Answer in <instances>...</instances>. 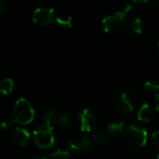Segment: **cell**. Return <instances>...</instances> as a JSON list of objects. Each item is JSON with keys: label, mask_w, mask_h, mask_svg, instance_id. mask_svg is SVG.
Instances as JSON below:
<instances>
[{"label": "cell", "mask_w": 159, "mask_h": 159, "mask_svg": "<svg viewBox=\"0 0 159 159\" xmlns=\"http://www.w3.org/2000/svg\"><path fill=\"white\" fill-rule=\"evenodd\" d=\"M35 118V111L33 106L26 98H19L14 106V116L6 118L1 123V127L3 129H8L13 124L19 125H28L32 123Z\"/></svg>", "instance_id": "cell-1"}, {"label": "cell", "mask_w": 159, "mask_h": 159, "mask_svg": "<svg viewBox=\"0 0 159 159\" xmlns=\"http://www.w3.org/2000/svg\"><path fill=\"white\" fill-rule=\"evenodd\" d=\"M139 102V96L133 90H126L120 94L115 101V109L125 115L132 114L136 109V106Z\"/></svg>", "instance_id": "cell-2"}, {"label": "cell", "mask_w": 159, "mask_h": 159, "mask_svg": "<svg viewBox=\"0 0 159 159\" xmlns=\"http://www.w3.org/2000/svg\"><path fill=\"white\" fill-rule=\"evenodd\" d=\"M33 137L36 144L41 149H50L54 144V134H53V126L44 122V124L40 125L39 126L35 129L33 132Z\"/></svg>", "instance_id": "cell-3"}, {"label": "cell", "mask_w": 159, "mask_h": 159, "mask_svg": "<svg viewBox=\"0 0 159 159\" xmlns=\"http://www.w3.org/2000/svg\"><path fill=\"white\" fill-rule=\"evenodd\" d=\"M131 10H132L131 5H126L124 11H117L115 13L106 16L102 20L103 30L106 33H114V32L119 31L125 24V16L130 12Z\"/></svg>", "instance_id": "cell-4"}, {"label": "cell", "mask_w": 159, "mask_h": 159, "mask_svg": "<svg viewBox=\"0 0 159 159\" xmlns=\"http://www.w3.org/2000/svg\"><path fill=\"white\" fill-rule=\"evenodd\" d=\"M148 140V133L145 129L131 125L125 133V142L132 149H140L144 147Z\"/></svg>", "instance_id": "cell-5"}, {"label": "cell", "mask_w": 159, "mask_h": 159, "mask_svg": "<svg viewBox=\"0 0 159 159\" xmlns=\"http://www.w3.org/2000/svg\"><path fill=\"white\" fill-rule=\"evenodd\" d=\"M90 140L85 135H76L69 141V149L77 155L86 153L90 148Z\"/></svg>", "instance_id": "cell-6"}, {"label": "cell", "mask_w": 159, "mask_h": 159, "mask_svg": "<svg viewBox=\"0 0 159 159\" xmlns=\"http://www.w3.org/2000/svg\"><path fill=\"white\" fill-rule=\"evenodd\" d=\"M54 17V10L52 8H38L32 14V21L39 25H49Z\"/></svg>", "instance_id": "cell-7"}, {"label": "cell", "mask_w": 159, "mask_h": 159, "mask_svg": "<svg viewBox=\"0 0 159 159\" xmlns=\"http://www.w3.org/2000/svg\"><path fill=\"white\" fill-rule=\"evenodd\" d=\"M45 122L51 124L52 126L55 125L59 126H68L71 123V116L66 112H56L54 111H49L44 115Z\"/></svg>", "instance_id": "cell-8"}, {"label": "cell", "mask_w": 159, "mask_h": 159, "mask_svg": "<svg viewBox=\"0 0 159 159\" xmlns=\"http://www.w3.org/2000/svg\"><path fill=\"white\" fill-rule=\"evenodd\" d=\"M79 117H80V127H81L82 131L90 132L96 126L97 124L96 117L90 110L88 109L83 110L80 112Z\"/></svg>", "instance_id": "cell-9"}, {"label": "cell", "mask_w": 159, "mask_h": 159, "mask_svg": "<svg viewBox=\"0 0 159 159\" xmlns=\"http://www.w3.org/2000/svg\"><path fill=\"white\" fill-rule=\"evenodd\" d=\"M11 139L15 144L19 146H25L29 143L30 134L25 128L15 127L11 132Z\"/></svg>", "instance_id": "cell-10"}, {"label": "cell", "mask_w": 159, "mask_h": 159, "mask_svg": "<svg viewBox=\"0 0 159 159\" xmlns=\"http://www.w3.org/2000/svg\"><path fill=\"white\" fill-rule=\"evenodd\" d=\"M152 115H153V113H152V110L151 106L148 103H145L138 111L137 118L139 122L149 123L151 121V119L152 118Z\"/></svg>", "instance_id": "cell-11"}, {"label": "cell", "mask_w": 159, "mask_h": 159, "mask_svg": "<svg viewBox=\"0 0 159 159\" xmlns=\"http://www.w3.org/2000/svg\"><path fill=\"white\" fill-rule=\"evenodd\" d=\"M127 28L134 35H140L143 32V22L139 17H133L127 23Z\"/></svg>", "instance_id": "cell-12"}, {"label": "cell", "mask_w": 159, "mask_h": 159, "mask_svg": "<svg viewBox=\"0 0 159 159\" xmlns=\"http://www.w3.org/2000/svg\"><path fill=\"white\" fill-rule=\"evenodd\" d=\"M57 25L64 28V29H70L72 28L73 26V20H72V17L67 14V13H60L56 16V19H55Z\"/></svg>", "instance_id": "cell-13"}, {"label": "cell", "mask_w": 159, "mask_h": 159, "mask_svg": "<svg viewBox=\"0 0 159 159\" xmlns=\"http://www.w3.org/2000/svg\"><path fill=\"white\" fill-rule=\"evenodd\" d=\"M125 128V123L123 121H117L108 124L107 125V131L109 134L112 136H118L122 134Z\"/></svg>", "instance_id": "cell-14"}, {"label": "cell", "mask_w": 159, "mask_h": 159, "mask_svg": "<svg viewBox=\"0 0 159 159\" xmlns=\"http://www.w3.org/2000/svg\"><path fill=\"white\" fill-rule=\"evenodd\" d=\"M14 88V84L11 79H3L0 80V94L2 95H10Z\"/></svg>", "instance_id": "cell-15"}, {"label": "cell", "mask_w": 159, "mask_h": 159, "mask_svg": "<svg viewBox=\"0 0 159 159\" xmlns=\"http://www.w3.org/2000/svg\"><path fill=\"white\" fill-rule=\"evenodd\" d=\"M143 88L145 90V92L149 95H156L159 93V84L155 82V81H147L144 85H143Z\"/></svg>", "instance_id": "cell-16"}, {"label": "cell", "mask_w": 159, "mask_h": 159, "mask_svg": "<svg viewBox=\"0 0 159 159\" xmlns=\"http://www.w3.org/2000/svg\"><path fill=\"white\" fill-rule=\"evenodd\" d=\"M69 156H70V153L68 151L59 149L53 152L52 153H51L49 159H68Z\"/></svg>", "instance_id": "cell-17"}, {"label": "cell", "mask_w": 159, "mask_h": 159, "mask_svg": "<svg viewBox=\"0 0 159 159\" xmlns=\"http://www.w3.org/2000/svg\"><path fill=\"white\" fill-rule=\"evenodd\" d=\"M93 139L95 140V142H97L98 144H100V145H106L110 142L109 137L101 132L95 133L93 135Z\"/></svg>", "instance_id": "cell-18"}, {"label": "cell", "mask_w": 159, "mask_h": 159, "mask_svg": "<svg viewBox=\"0 0 159 159\" xmlns=\"http://www.w3.org/2000/svg\"><path fill=\"white\" fill-rule=\"evenodd\" d=\"M10 3L11 0H0V14L4 13L8 10Z\"/></svg>", "instance_id": "cell-19"}, {"label": "cell", "mask_w": 159, "mask_h": 159, "mask_svg": "<svg viewBox=\"0 0 159 159\" xmlns=\"http://www.w3.org/2000/svg\"><path fill=\"white\" fill-rule=\"evenodd\" d=\"M152 142L154 147L159 149V130H156L152 135Z\"/></svg>", "instance_id": "cell-20"}, {"label": "cell", "mask_w": 159, "mask_h": 159, "mask_svg": "<svg viewBox=\"0 0 159 159\" xmlns=\"http://www.w3.org/2000/svg\"><path fill=\"white\" fill-rule=\"evenodd\" d=\"M153 103H154V108L157 111H159V93L156 94L154 96V100H153Z\"/></svg>", "instance_id": "cell-21"}, {"label": "cell", "mask_w": 159, "mask_h": 159, "mask_svg": "<svg viewBox=\"0 0 159 159\" xmlns=\"http://www.w3.org/2000/svg\"><path fill=\"white\" fill-rule=\"evenodd\" d=\"M132 1L137 4H147L150 0H132Z\"/></svg>", "instance_id": "cell-22"}, {"label": "cell", "mask_w": 159, "mask_h": 159, "mask_svg": "<svg viewBox=\"0 0 159 159\" xmlns=\"http://www.w3.org/2000/svg\"><path fill=\"white\" fill-rule=\"evenodd\" d=\"M99 1L102 3H110V2H112L113 0H99Z\"/></svg>", "instance_id": "cell-23"}, {"label": "cell", "mask_w": 159, "mask_h": 159, "mask_svg": "<svg viewBox=\"0 0 159 159\" xmlns=\"http://www.w3.org/2000/svg\"><path fill=\"white\" fill-rule=\"evenodd\" d=\"M38 159H47V158H45V157H42V158H38Z\"/></svg>", "instance_id": "cell-24"}, {"label": "cell", "mask_w": 159, "mask_h": 159, "mask_svg": "<svg viewBox=\"0 0 159 159\" xmlns=\"http://www.w3.org/2000/svg\"><path fill=\"white\" fill-rule=\"evenodd\" d=\"M158 51H159V40H158Z\"/></svg>", "instance_id": "cell-25"}, {"label": "cell", "mask_w": 159, "mask_h": 159, "mask_svg": "<svg viewBox=\"0 0 159 159\" xmlns=\"http://www.w3.org/2000/svg\"><path fill=\"white\" fill-rule=\"evenodd\" d=\"M157 159H159V154L157 155Z\"/></svg>", "instance_id": "cell-26"}, {"label": "cell", "mask_w": 159, "mask_h": 159, "mask_svg": "<svg viewBox=\"0 0 159 159\" xmlns=\"http://www.w3.org/2000/svg\"><path fill=\"white\" fill-rule=\"evenodd\" d=\"M156 1H157V2H158V3H159V0H156Z\"/></svg>", "instance_id": "cell-27"}]
</instances>
